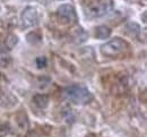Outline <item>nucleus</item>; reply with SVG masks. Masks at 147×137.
I'll return each instance as SVG.
<instances>
[{
	"label": "nucleus",
	"instance_id": "nucleus-1",
	"mask_svg": "<svg viewBox=\"0 0 147 137\" xmlns=\"http://www.w3.org/2000/svg\"><path fill=\"white\" fill-rule=\"evenodd\" d=\"M65 98L75 104H87L93 100L92 93L87 87L80 84H73L65 88Z\"/></svg>",
	"mask_w": 147,
	"mask_h": 137
},
{
	"label": "nucleus",
	"instance_id": "nucleus-9",
	"mask_svg": "<svg viewBox=\"0 0 147 137\" xmlns=\"http://www.w3.org/2000/svg\"><path fill=\"white\" fill-rule=\"evenodd\" d=\"M18 42V39H17V36L16 35H10L8 39H7V44H8V47H9V49H11L16 43Z\"/></svg>",
	"mask_w": 147,
	"mask_h": 137
},
{
	"label": "nucleus",
	"instance_id": "nucleus-7",
	"mask_svg": "<svg viewBox=\"0 0 147 137\" xmlns=\"http://www.w3.org/2000/svg\"><path fill=\"white\" fill-rule=\"evenodd\" d=\"M33 101L34 103L36 104L38 108H47L48 104H49V97L45 95V94H36L34 98H33Z\"/></svg>",
	"mask_w": 147,
	"mask_h": 137
},
{
	"label": "nucleus",
	"instance_id": "nucleus-5",
	"mask_svg": "<svg viewBox=\"0 0 147 137\" xmlns=\"http://www.w3.org/2000/svg\"><path fill=\"white\" fill-rule=\"evenodd\" d=\"M38 23V13L34 7H26L22 13V25L24 27H33Z\"/></svg>",
	"mask_w": 147,
	"mask_h": 137
},
{
	"label": "nucleus",
	"instance_id": "nucleus-10",
	"mask_svg": "<svg viewBox=\"0 0 147 137\" xmlns=\"http://www.w3.org/2000/svg\"><path fill=\"white\" fill-rule=\"evenodd\" d=\"M47 63H48V60L45 57H38L36 59V65L38 68H44L47 67Z\"/></svg>",
	"mask_w": 147,
	"mask_h": 137
},
{
	"label": "nucleus",
	"instance_id": "nucleus-8",
	"mask_svg": "<svg viewBox=\"0 0 147 137\" xmlns=\"http://www.w3.org/2000/svg\"><path fill=\"white\" fill-rule=\"evenodd\" d=\"M26 38H33V40L30 41V43H32V44H34V43H36V42H40L41 39H42V36H41L40 34H37L36 32H31L30 34H27Z\"/></svg>",
	"mask_w": 147,
	"mask_h": 137
},
{
	"label": "nucleus",
	"instance_id": "nucleus-2",
	"mask_svg": "<svg viewBox=\"0 0 147 137\" xmlns=\"http://www.w3.org/2000/svg\"><path fill=\"white\" fill-rule=\"evenodd\" d=\"M128 43L125 40L120 39V38H114L110 40L109 42H107L105 44L101 45V53L104 57L114 58L123 53L128 49Z\"/></svg>",
	"mask_w": 147,
	"mask_h": 137
},
{
	"label": "nucleus",
	"instance_id": "nucleus-3",
	"mask_svg": "<svg viewBox=\"0 0 147 137\" xmlns=\"http://www.w3.org/2000/svg\"><path fill=\"white\" fill-rule=\"evenodd\" d=\"M112 8V0H97L87 7L85 13L88 18H100L111 13Z\"/></svg>",
	"mask_w": 147,
	"mask_h": 137
},
{
	"label": "nucleus",
	"instance_id": "nucleus-4",
	"mask_svg": "<svg viewBox=\"0 0 147 137\" xmlns=\"http://www.w3.org/2000/svg\"><path fill=\"white\" fill-rule=\"evenodd\" d=\"M58 17L62 22L68 23V24H75L77 23V14L76 10L69 3H63L61 6H59L58 10H57Z\"/></svg>",
	"mask_w": 147,
	"mask_h": 137
},
{
	"label": "nucleus",
	"instance_id": "nucleus-6",
	"mask_svg": "<svg viewBox=\"0 0 147 137\" xmlns=\"http://www.w3.org/2000/svg\"><path fill=\"white\" fill-rule=\"evenodd\" d=\"M111 35V28L105 25H100L95 28V36L100 40L108 39Z\"/></svg>",
	"mask_w": 147,
	"mask_h": 137
}]
</instances>
